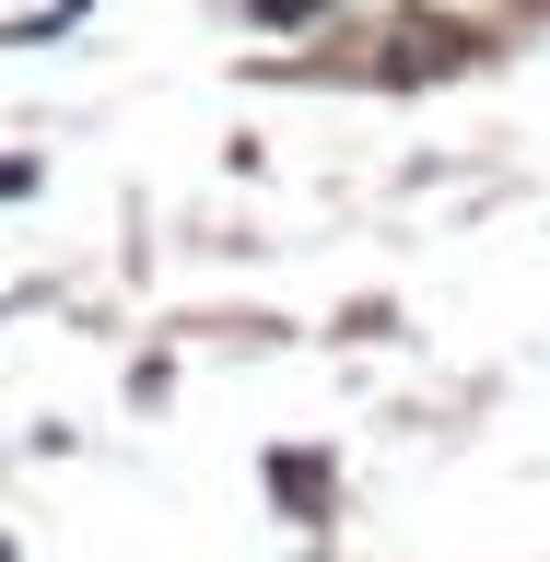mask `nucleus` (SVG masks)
I'll return each instance as SVG.
<instances>
[{"instance_id": "f257e3e1", "label": "nucleus", "mask_w": 550, "mask_h": 562, "mask_svg": "<svg viewBox=\"0 0 550 562\" xmlns=\"http://www.w3.org/2000/svg\"><path fill=\"white\" fill-rule=\"evenodd\" d=\"M12 188H35V165H0V200H12Z\"/></svg>"}]
</instances>
